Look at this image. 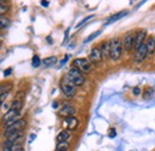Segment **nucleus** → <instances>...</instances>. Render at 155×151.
Segmentation results:
<instances>
[{
    "instance_id": "obj_1",
    "label": "nucleus",
    "mask_w": 155,
    "mask_h": 151,
    "mask_svg": "<svg viewBox=\"0 0 155 151\" xmlns=\"http://www.w3.org/2000/svg\"><path fill=\"white\" fill-rule=\"evenodd\" d=\"M111 51H110V59L114 60V61H117L122 58V54H123V41H120L119 37H114L111 41Z\"/></svg>"
},
{
    "instance_id": "obj_2",
    "label": "nucleus",
    "mask_w": 155,
    "mask_h": 151,
    "mask_svg": "<svg viewBox=\"0 0 155 151\" xmlns=\"http://www.w3.org/2000/svg\"><path fill=\"white\" fill-rule=\"evenodd\" d=\"M67 77H68V79H69L75 86H82V85L85 84V77H84L82 73H81L78 68H75V67H72V68L68 71Z\"/></svg>"
},
{
    "instance_id": "obj_3",
    "label": "nucleus",
    "mask_w": 155,
    "mask_h": 151,
    "mask_svg": "<svg viewBox=\"0 0 155 151\" xmlns=\"http://www.w3.org/2000/svg\"><path fill=\"white\" fill-rule=\"evenodd\" d=\"M77 86L68 79V77L66 76L63 79H62V82H61V90H62V93L66 95L67 97H74L75 96V93H77V89H75Z\"/></svg>"
},
{
    "instance_id": "obj_4",
    "label": "nucleus",
    "mask_w": 155,
    "mask_h": 151,
    "mask_svg": "<svg viewBox=\"0 0 155 151\" xmlns=\"http://www.w3.org/2000/svg\"><path fill=\"white\" fill-rule=\"evenodd\" d=\"M72 67L78 68L80 72L90 73V71H91V62L87 59H85V58H78V59H75L72 62Z\"/></svg>"
},
{
    "instance_id": "obj_5",
    "label": "nucleus",
    "mask_w": 155,
    "mask_h": 151,
    "mask_svg": "<svg viewBox=\"0 0 155 151\" xmlns=\"http://www.w3.org/2000/svg\"><path fill=\"white\" fill-rule=\"evenodd\" d=\"M19 111H15V109H8L6 114L2 116V121L5 122V126L6 127H10L11 125H13V124H16L18 120H19Z\"/></svg>"
},
{
    "instance_id": "obj_6",
    "label": "nucleus",
    "mask_w": 155,
    "mask_h": 151,
    "mask_svg": "<svg viewBox=\"0 0 155 151\" xmlns=\"http://www.w3.org/2000/svg\"><path fill=\"white\" fill-rule=\"evenodd\" d=\"M78 126H79V120L75 116L67 118V119H64L62 121V127L66 131H74V130H77Z\"/></svg>"
},
{
    "instance_id": "obj_7",
    "label": "nucleus",
    "mask_w": 155,
    "mask_h": 151,
    "mask_svg": "<svg viewBox=\"0 0 155 151\" xmlns=\"http://www.w3.org/2000/svg\"><path fill=\"white\" fill-rule=\"evenodd\" d=\"M134 46H135V35L131 33H128L123 38V47H124L125 53H130Z\"/></svg>"
},
{
    "instance_id": "obj_8",
    "label": "nucleus",
    "mask_w": 155,
    "mask_h": 151,
    "mask_svg": "<svg viewBox=\"0 0 155 151\" xmlns=\"http://www.w3.org/2000/svg\"><path fill=\"white\" fill-rule=\"evenodd\" d=\"M25 126H26V121H25L24 119H19L16 124L11 125L10 127H6V130H5V134L7 135V134L13 133V132H21V130H23Z\"/></svg>"
},
{
    "instance_id": "obj_9",
    "label": "nucleus",
    "mask_w": 155,
    "mask_h": 151,
    "mask_svg": "<svg viewBox=\"0 0 155 151\" xmlns=\"http://www.w3.org/2000/svg\"><path fill=\"white\" fill-rule=\"evenodd\" d=\"M103 53H101V49L100 47H93L91 49V53H90V61L92 64H100L101 60H103Z\"/></svg>"
},
{
    "instance_id": "obj_10",
    "label": "nucleus",
    "mask_w": 155,
    "mask_h": 151,
    "mask_svg": "<svg viewBox=\"0 0 155 151\" xmlns=\"http://www.w3.org/2000/svg\"><path fill=\"white\" fill-rule=\"evenodd\" d=\"M75 113H77L75 108H74L73 106H68V104H66V106H63L62 108L58 109V115H60L61 118H64V119L74 116Z\"/></svg>"
},
{
    "instance_id": "obj_11",
    "label": "nucleus",
    "mask_w": 155,
    "mask_h": 151,
    "mask_svg": "<svg viewBox=\"0 0 155 151\" xmlns=\"http://www.w3.org/2000/svg\"><path fill=\"white\" fill-rule=\"evenodd\" d=\"M147 37V31L146 30H140V31H137L135 35V46H134V48H135V52L136 51H138L143 44H144V40Z\"/></svg>"
},
{
    "instance_id": "obj_12",
    "label": "nucleus",
    "mask_w": 155,
    "mask_h": 151,
    "mask_svg": "<svg viewBox=\"0 0 155 151\" xmlns=\"http://www.w3.org/2000/svg\"><path fill=\"white\" fill-rule=\"evenodd\" d=\"M147 55H148V49H147V46H146V43H144L138 51L135 52L134 61H135L136 64H140V62H142V61L147 58Z\"/></svg>"
},
{
    "instance_id": "obj_13",
    "label": "nucleus",
    "mask_w": 155,
    "mask_h": 151,
    "mask_svg": "<svg viewBox=\"0 0 155 151\" xmlns=\"http://www.w3.org/2000/svg\"><path fill=\"white\" fill-rule=\"evenodd\" d=\"M69 138H71V133L66 131V130H62L56 135V142H58V143H66V142H68Z\"/></svg>"
},
{
    "instance_id": "obj_14",
    "label": "nucleus",
    "mask_w": 155,
    "mask_h": 151,
    "mask_svg": "<svg viewBox=\"0 0 155 151\" xmlns=\"http://www.w3.org/2000/svg\"><path fill=\"white\" fill-rule=\"evenodd\" d=\"M101 53H103V57L104 58H110V51H111V42L109 41H104L101 43Z\"/></svg>"
},
{
    "instance_id": "obj_15",
    "label": "nucleus",
    "mask_w": 155,
    "mask_h": 151,
    "mask_svg": "<svg viewBox=\"0 0 155 151\" xmlns=\"http://www.w3.org/2000/svg\"><path fill=\"white\" fill-rule=\"evenodd\" d=\"M146 46H147V49H148V54H149V55L154 54V52H155V38L153 37V36H149V37L147 38Z\"/></svg>"
},
{
    "instance_id": "obj_16",
    "label": "nucleus",
    "mask_w": 155,
    "mask_h": 151,
    "mask_svg": "<svg viewBox=\"0 0 155 151\" xmlns=\"http://www.w3.org/2000/svg\"><path fill=\"white\" fill-rule=\"evenodd\" d=\"M128 12L127 11H122V12H118V13H116L115 16H112V17H110V18L107 19V22H106V24H111V23H114V22H116V20H118L119 18H122V17H124L125 15H127Z\"/></svg>"
},
{
    "instance_id": "obj_17",
    "label": "nucleus",
    "mask_w": 155,
    "mask_h": 151,
    "mask_svg": "<svg viewBox=\"0 0 155 151\" xmlns=\"http://www.w3.org/2000/svg\"><path fill=\"white\" fill-rule=\"evenodd\" d=\"M56 62H58V58L56 57H48L42 61V64H43L44 66H51V65H54V64H56Z\"/></svg>"
},
{
    "instance_id": "obj_18",
    "label": "nucleus",
    "mask_w": 155,
    "mask_h": 151,
    "mask_svg": "<svg viewBox=\"0 0 155 151\" xmlns=\"http://www.w3.org/2000/svg\"><path fill=\"white\" fill-rule=\"evenodd\" d=\"M21 107H23V102L20 101V100H13V102L11 103V109H15V111H19L21 109Z\"/></svg>"
},
{
    "instance_id": "obj_19",
    "label": "nucleus",
    "mask_w": 155,
    "mask_h": 151,
    "mask_svg": "<svg viewBox=\"0 0 155 151\" xmlns=\"http://www.w3.org/2000/svg\"><path fill=\"white\" fill-rule=\"evenodd\" d=\"M8 10H10V5L5 1H1L0 2V13H1V16H4Z\"/></svg>"
},
{
    "instance_id": "obj_20",
    "label": "nucleus",
    "mask_w": 155,
    "mask_h": 151,
    "mask_svg": "<svg viewBox=\"0 0 155 151\" xmlns=\"http://www.w3.org/2000/svg\"><path fill=\"white\" fill-rule=\"evenodd\" d=\"M68 149H69L68 142H66V143H58L56 151H68Z\"/></svg>"
},
{
    "instance_id": "obj_21",
    "label": "nucleus",
    "mask_w": 155,
    "mask_h": 151,
    "mask_svg": "<svg viewBox=\"0 0 155 151\" xmlns=\"http://www.w3.org/2000/svg\"><path fill=\"white\" fill-rule=\"evenodd\" d=\"M153 95H154V89H152V88H147V89H146V93L143 94V98H144V100L152 98Z\"/></svg>"
},
{
    "instance_id": "obj_22",
    "label": "nucleus",
    "mask_w": 155,
    "mask_h": 151,
    "mask_svg": "<svg viewBox=\"0 0 155 151\" xmlns=\"http://www.w3.org/2000/svg\"><path fill=\"white\" fill-rule=\"evenodd\" d=\"M8 25H10V19H7L5 16H1V25H0V28L1 29H5Z\"/></svg>"
},
{
    "instance_id": "obj_23",
    "label": "nucleus",
    "mask_w": 155,
    "mask_h": 151,
    "mask_svg": "<svg viewBox=\"0 0 155 151\" xmlns=\"http://www.w3.org/2000/svg\"><path fill=\"white\" fill-rule=\"evenodd\" d=\"M41 64H42V61H41V59H39L38 55H35V57L32 58V67L37 68Z\"/></svg>"
},
{
    "instance_id": "obj_24",
    "label": "nucleus",
    "mask_w": 155,
    "mask_h": 151,
    "mask_svg": "<svg viewBox=\"0 0 155 151\" xmlns=\"http://www.w3.org/2000/svg\"><path fill=\"white\" fill-rule=\"evenodd\" d=\"M92 18H94V15H91V16H88V17H86V18H84L79 24L77 25V28H80V26H82V25H85V23L86 22H88L90 19H92Z\"/></svg>"
},
{
    "instance_id": "obj_25",
    "label": "nucleus",
    "mask_w": 155,
    "mask_h": 151,
    "mask_svg": "<svg viewBox=\"0 0 155 151\" xmlns=\"http://www.w3.org/2000/svg\"><path fill=\"white\" fill-rule=\"evenodd\" d=\"M99 34H100V30H98V31H96V33H94L93 35H91V36H88V37H87V38H86V40H85V43H88L90 41H92L93 38H96V37H97V36H98V35H99Z\"/></svg>"
},
{
    "instance_id": "obj_26",
    "label": "nucleus",
    "mask_w": 155,
    "mask_h": 151,
    "mask_svg": "<svg viewBox=\"0 0 155 151\" xmlns=\"http://www.w3.org/2000/svg\"><path fill=\"white\" fill-rule=\"evenodd\" d=\"M140 94H141V88H140V86L133 88V95H134V96H138Z\"/></svg>"
},
{
    "instance_id": "obj_27",
    "label": "nucleus",
    "mask_w": 155,
    "mask_h": 151,
    "mask_svg": "<svg viewBox=\"0 0 155 151\" xmlns=\"http://www.w3.org/2000/svg\"><path fill=\"white\" fill-rule=\"evenodd\" d=\"M41 5H42L43 7H48V6H49V1H47V0L44 1V0H43V1H41Z\"/></svg>"
},
{
    "instance_id": "obj_28",
    "label": "nucleus",
    "mask_w": 155,
    "mask_h": 151,
    "mask_svg": "<svg viewBox=\"0 0 155 151\" xmlns=\"http://www.w3.org/2000/svg\"><path fill=\"white\" fill-rule=\"evenodd\" d=\"M11 72H12V68H7V70H5L4 75H5V76H10V75H11Z\"/></svg>"
},
{
    "instance_id": "obj_29",
    "label": "nucleus",
    "mask_w": 155,
    "mask_h": 151,
    "mask_svg": "<svg viewBox=\"0 0 155 151\" xmlns=\"http://www.w3.org/2000/svg\"><path fill=\"white\" fill-rule=\"evenodd\" d=\"M109 135H110V137H116V131H115V128H112V131L110 132Z\"/></svg>"
},
{
    "instance_id": "obj_30",
    "label": "nucleus",
    "mask_w": 155,
    "mask_h": 151,
    "mask_svg": "<svg viewBox=\"0 0 155 151\" xmlns=\"http://www.w3.org/2000/svg\"><path fill=\"white\" fill-rule=\"evenodd\" d=\"M67 60H68V57H66L64 58V60H62V61H61V65H64V62H66Z\"/></svg>"
}]
</instances>
